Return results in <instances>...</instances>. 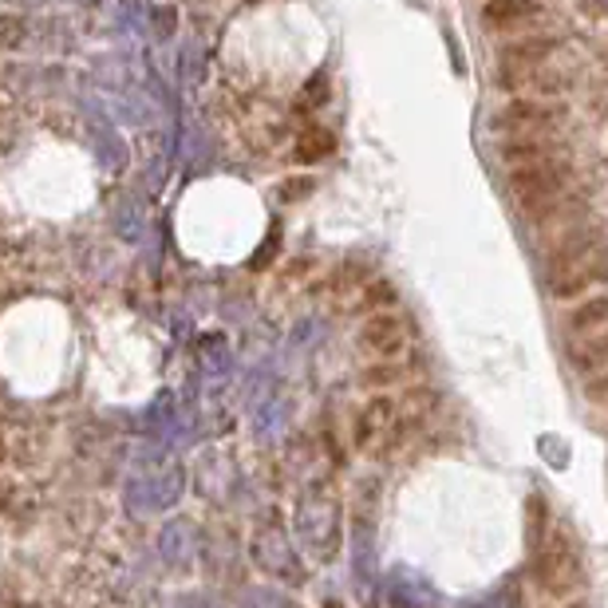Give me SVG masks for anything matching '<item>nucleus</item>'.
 I'll return each instance as SVG.
<instances>
[{"instance_id":"nucleus-1","label":"nucleus","mask_w":608,"mask_h":608,"mask_svg":"<svg viewBox=\"0 0 608 608\" xmlns=\"http://www.w3.org/2000/svg\"><path fill=\"white\" fill-rule=\"evenodd\" d=\"M549 293L554 301H581L608 281V245L600 229L569 226L549 250Z\"/></svg>"},{"instance_id":"nucleus-2","label":"nucleus","mask_w":608,"mask_h":608,"mask_svg":"<svg viewBox=\"0 0 608 608\" xmlns=\"http://www.w3.org/2000/svg\"><path fill=\"white\" fill-rule=\"evenodd\" d=\"M533 585L542 588L549 600H573L585 588V561L577 542L565 533V525H549L533 537Z\"/></svg>"},{"instance_id":"nucleus-3","label":"nucleus","mask_w":608,"mask_h":608,"mask_svg":"<svg viewBox=\"0 0 608 608\" xmlns=\"http://www.w3.org/2000/svg\"><path fill=\"white\" fill-rule=\"evenodd\" d=\"M569 182H573V174L554 154V159H542V163L510 166L506 190H510L514 210L525 221H549L565 202V194H569Z\"/></svg>"},{"instance_id":"nucleus-4","label":"nucleus","mask_w":608,"mask_h":608,"mask_svg":"<svg viewBox=\"0 0 608 608\" xmlns=\"http://www.w3.org/2000/svg\"><path fill=\"white\" fill-rule=\"evenodd\" d=\"M557 123H561V107L530 96L506 103L498 111V119H494V130H498L502 139H521V135H549Z\"/></svg>"},{"instance_id":"nucleus-5","label":"nucleus","mask_w":608,"mask_h":608,"mask_svg":"<svg viewBox=\"0 0 608 608\" xmlns=\"http://www.w3.org/2000/svg\"><path fill=\"white\" fill-rule=\"evenodd\" d=\"M359 347L376 359H403L411 347V325L395 308L391 313H371L359 325Z\"/></svg>"},{"instance_id":"nucleus-6","label":"nucleus","mask_w":608,"mask_h":608,"mask_svg":"<svg viewBox=\"0 0 608 608\" xmlns=\"http://www.w3.org/2000/svg\"><path fill=\"white\" fill-rule=\"evenodd\" d=\"M395 415H400V400H391L388 391H376L352 419V446L356 451H380Z\"/></svg>"},{"instance_id":"nucleus-7","label":"nucleus","mask_w":608,"mask_h":608,"mask_svg":"<svg viewBox=\"0 0 608 608\" xmlns=\"http://www.w3.org/2000/svg\"><path fill=\"white\" fill-rule=\"evenodd\" d=\"M542 16L537 0H482V24L490 33H518Z\"/></svg>"},{"instance_id":"nucleus-8","label":"nucleus","mask_w":608,"mask_h":608,"mask_svg":"<svg viewBox=\"0 0 608 608\" xmlns=\"http://www.w3.org/2000/svg\"><path fill=\"white\" fill-rule=\"evenodd\" d=\"M569 364L581 376H600L608 371V328L588 332V337H569Z\"/></svg>"},{"instance_id":"nucleus-9","label":"nucleus","mask_w":608,"mask_h":608,"mask_svg":"<svg viewBox=\"0 0 608 608\" xmlns=\"http://www.w3.org/2000/svg\"><path fill=\"white\" fill-rule=\"evenodd\" d=\"M608 328V293H588L569 308L565 316V332L569 337H588V332H600Z\"/></svg>"},{"instance_id":"nucleus-10","label":"nucleus","mask_w":608,"mask_h":608,"mask_svg":"<svg viewBox=\"0 0 608 608\" xmlns=\"http://www.w3.org/2000/svg\"><path fill=\"white\" fill-rule=\"evenodd\" d=\"M332 154H337V135H332L328 127H320V123H308V127L293 139V159L301 166L325 163V159H332Z\"/></svg>"},{"instance_id":"nucleus-11","label":"nucleus","mask_w":608,"mask_h":608,"mask_svg":"<svg viewBox=\"0 0 608 608\" xmlns=\"http://www.w3.org/2000/svg\"><path fill=\"white\" fill-rule=\"evenodd\" d=\"M502 163L506 166H525V163H542V159H554L557 142L549 135H521V139L502 142Z\"/></svg>"},{"instance_id":"nucleus-12","label":"nucleus","mask_w":608,"mask_h":608,"mask_svg":"<svg viewBox=\"0 0 608 608\" xmlns=\"http://www.w3.org/2000/svg\"><path fill=\"white\" fill-rule=\"evenodd\" d=\"M407 380V368H403V359H376L371 368L359 371V383L368 391H388V388H400Z\"/></svg>"},{"instance_id":"nucleus-13","label":"nucleus","mask_w":608,"mask_h":608,"mask_svg":"<svg viewBox=\"0 0 608 608\" xmlns=\"http://www.w3.org/2000/svg\"><path fill=\"white\" fill-rule=\"evenodd\" d=\"M400 304V289L391 281H383V277H371L368 284H364V293H359V308H364V316L371 313H391Z\"/></svg>"},{"instance_id":"nucleus-14","label":"nucleus","mask_w":608,"mask_h":608,"mask_svg":"<svg viewBox=\"0 0 608 608\" xmlns=\"http://www.w3.org/2000/svg\"><path fill=\"white\" fill-rule=\"evenodd\" d=\"M585 395H588L593 403H605V400H608V371H600V376H588Z\"/></svg>"},{"instance_id":"nucleus-15","label":"nucleus","mask_w":608,"mask_h":608,"mask_svg":"<svg viewBox=\"0 0 608 608\" xmlns=\"http://www.w3.org/2000/svg\"><path fill=\"white\" fill-rule=\"evenodd\" d=\"M284 198H304V194H313V178H296V182H289L281 190Z\"/></svg>"},{"instance_id":"nucleus-16","label":"nucleus","mask_w":608,"mask_h":608,"mask_svg":"<svg viewBox=\"0 0 608 608\" xmlns=\"http://www.w3.org/2000/svg\"><path fill=\"white\" fill-rule=\"evenodd\" d=\"M12 482L4 474H0V518H4V514H9V506H12V498H16V494H12Z\"/></svg>"},{"instance_id":"nucleus-17","label":"nucleus","mask_w":608,"mask_h":608,"mask_svg":"<svg viewBox=\"0 0 608 608\" xmlns=\"http://www.w3.org/2000/svg\"><path fill=\"white\" fill-rule=\"evenodd\" d=\"M9 467V439H4V431H0V470Z\"/></svg>"},{"instance_id":"nucleus-18","label":"nucleus","mask_w":608,"mask_h":608,"mask_svg":"<svg viewBox=\"0 0 608 608\" xmlns=\"http://www.w3.org/2000/svg\"><path fill=\"white\" fill-rule=\"evenodd\" d=\"M557 608H588V605H585V600H581V597H573V600H561V605H557Z\"/></svg>"}]
</instances>
